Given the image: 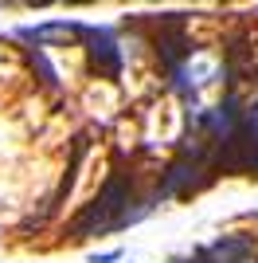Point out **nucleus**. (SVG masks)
Segmentation results:
<instances>
[{"mask_svg": "<svg viewBox=\"0 0 258 263\" xmlns=\"http://www.w3.org/2000/svg\"><path fill=\"white\" fill-rule=\"evenodd\" d=\"M67 4H90V0H67Z\"/></svg>", "mask_w": 258, "mask_h": 263, "instance_id": "obj_9", "label": "nucleus"}, {"mask_svg": "<svg viewBox=\"0 0 258 263\" xmlns=\"http://www.w3.org/2000/svg\"><path fill=\"white\" fill-rule=\"evenodd\" d=\"M211 165H215V169H223V173L258 177V102L250 110H243L235 138L211 154Z\"/></svg>", "mask_w": 258, "mask_h": 263, "instance_id": "obj_3", "label": "nucleus"}, {"mask_svg": "<svg viewBox=\"0 0 258 263\" xmlns=\"http://www.w3.org/2000/svg\"><path fill=\"white\" fill-rule=\"evenodd\" d=\"M211 142L207 138H192V142L180 149V157L168 165L164 173V185L157 189V197H192L211 181Z\"/></svg>", "mask_w": 258, "mask_h": 263, "instance_id": "obj_2", "label": "nucleus"}, {"mask_svg": "<svg viewBox=\"0 0 258 263\" xmlns=\"http://www.w3.org/2000/svg\"><path fill=\"white\" fill-rule=\"evenodd\" d=\"M78 35H86V24H75V20L20 28V40H28V44H67V40H78Z\"/></svg>", "mask_w": 258, "mask_h": 263, "instance_id": "obj_6", "label": "nucleus"}, {"mask_svg": "<svg viewBox=\"0 0 258 263\" xmlns=\"http://www.w3.org/2000/svg\"><path fill=\"white\" fill-rule=\"evenodd\" d=\"M86 40H90V67L102 79H118L121 75V47L114 40V32L110 28H86Z\"/></svg>", "mask_w": 258, "mask_h": 263, "instance_id": "obj_4", "label": "nucleus"}, {"mask_svg": "<svg viewBox=\"0 0 258 263\" xmlns=\"http://www.w3.org/2000/svg\"><path fill=\"white\" fill-rule=\"evenodd\" d=\"M188 263H204V259H200V252H196V255H192V259H188Z\"/></svg>", "mask_w": 258, "mask_h": 263, "instance_id": "obj_8", "label": "nucleus"}, {"mask_svg": "<svg viewBox=\"0 0 258 263\" xmlns=\"http://www.w3.org/2000/svg\"><path fill=\"white\" fill-rule=\"evenodd\" d=\"M204 263H250L254 259V240L250 236H219L215 243L200 248Z\"/></svg>", "mask_w": 258, "mask_h": 263, "instance_id": "obj_5", "label": "nucleus"}, {"mask_svg": "<svg viewBox=\"0 0 258 263\" xmlns=\"http://www.w3.org/2000/svg\"><path fill=\"white\" fill-rule=\"evenodd\" d=\"M118 259V252H102V255H94V263H114Z\"/></svg>", "mask_w": 258, "mask_h": 263, "instance_id": "obj_7", "label": "nucleus"}, {"mask_svg": "<svg viewBox=\"0 0 258 263\" xmlns=\"http://www.w3.org/2000/svg\"><path fill=\"white\" fill-rule=\"evenodd\" d=\"M129 204H137V200H133V181H129L125 173H114L106 181V189L94 197V204H86L75 216L71 240H86V236H98V232H118V228H125V224L145 216V212L129 209Z\"/></svg>", "mask_w": 258, "mask_h": 263, "instance_id": "obj_1", "label": "nucleus"}]
</instances>
